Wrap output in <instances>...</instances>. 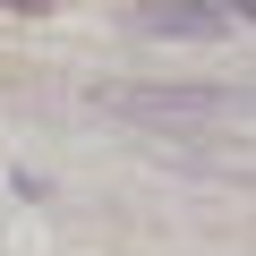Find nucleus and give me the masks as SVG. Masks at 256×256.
Wrapping results in <instances>:
<instances>
[{"mask_svg":"<svg viewBox=\"0 0 256 256\" xmlns=\"http://www.w3.org/2000/svg\"><path fill=\"white\" fill-rule=\"evenodd\" d=\"M111 111H128V120H230V111H248V94H111Z\"/></svg>","mask_w":256,"mask_h":256,"instance_id":"obj_1","label":"nucleus"},{"mask_svg":"<svg viewBox=\"0 0 256 256\" xmlns=\"http://www.w3.org/2000/svg\"><path fill=\"white\" fill-rule=\"evenodd\" d=\"M146 34H222V9H137Z\"/></svg>","mask_w":256,"mask_h":256,"instance_id":"obj_2","label":"nucleus"}]
</instances>
